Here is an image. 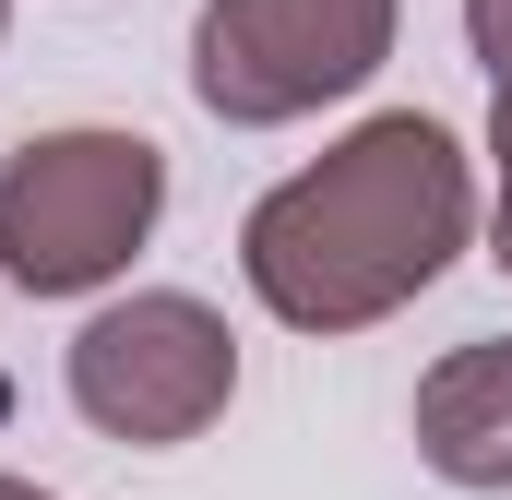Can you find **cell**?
<instances>
[{"instance_id": "9c48e42d", "label": "cell", "mask_w": 512, "mask_h": 500, "mask_svg": "<svg viewBox=\"0 0 512 500\" xmlns=\"http://www.w3.org/2000/svg\"><path fill=\"white\" fill-rule=\"evenodd\" d=\"M0 500H36V489H0Z\"/></svg>"}, {"instance_id": "ba28073f", "label": "cell", "mask_w": 512, "mask_h": 500, "mask_svg": "<svg viewBox=\"0 0 512 500\" xmlns=\"http://www.w3.org/2000/svg\"><path fill=\"white\" fill-rule=\"evenodd\" d=\"M501 262H512V203H501Z\"/></svg>"}, {"instance_id": "277c9868", "label": "cell", "mask_w": 512, "mask_h": 500, "mask_svg": "<svg viewBox=\"0 0 512 500\" xmlns=\"http://www.w3.org/2000/svg\"><path fill=\"white\" fill-rule=\"evenodd\" d=\"M72 393L96 429H131V441H179L227 405V334L191 310V298H131L108 310L84 346H72Z\"/></svg>"}, {"instance_id": "8992f818", "label": "cell", "mask_w": 512, "mask_h": 500, "mask_svg": "<svg viewBox=\"0 0 512 500\" xmlns=\"http://www.w3.org/2000/svg\"><path fill=\"white\" fill-rule=\"evenodd\" d=\"M477 48L501 60V84H512V0H477Z\"/></svg>"}, {"instance_id": "5b68a950", "label": "cell", "mask_w": 512, "mask_h": 500, "mask_svg": "<svg viewBox=\"0 0 512 500\" xmlns=\"http://www.w3.org/2000/svg\"><path fill=\"white\" fill-rule=\"evenodd\" d=\"M429 465L441 477H465V489H501L512 477V346H477V358H453V370L429 381Z\"/></svg>"}, {"instance_id": "6da1fadb", "label": "cell", "mask_w": 512, "mask_h": 500, "mask_svg": "<svg viewBox=\"0 0 512 500\" xmlns=\"http://www.w3.org/2000/svg\"><path fill=\"white\" fill-rule=\"evenodd\" d=\"M465 239V155L429 120H382L251 215V286L286 322H370Z\"/></svg>"}, {"instance_id": "3957f363", "label": "cell", "mask_w": 512, "mask_h": 500, "mask_svg": "<svg viewBox=\"0 0 512 500\" xmlns=\"http://www.w3.org/2000/svg\"><path fill=\"white\" fill-rule=\"evenodd\" d=\"M393 0H215L203 12V108L286 120L310 96H346L382 60Z\"/></svg>"}, {"instance_id": "7a4b0ae2", "label": "cell", "mask_w": 512, "mask_h": 500, "mask_svg": "<svg viewBox=\"0 0 512 500\" xmlns=\"http://www.w3.org/2000/svg\"><path fill=\"white\" fill-rule=\"evenodd\" d=\"M155 143L131 131H60L36 155H12L0 179V262L48 298V286H96L143 227H155Z\"/></svg>"}, {"instance_id": "52a82bcc", "label": "cell", "mask_w": 512, "mask_h": 500, "mask_svg": "<svg viewBox=\"0 0 512 500\" xmlns=\"http://www.w3.org/2000/svg\"><path fill=\"white\" fill-rule=\"evenodd\" d=\"M501 155H512V84H501Z\"/></svg>"}]
</instances>
